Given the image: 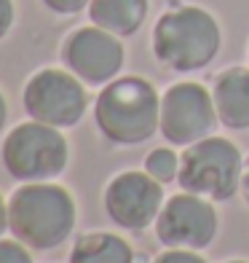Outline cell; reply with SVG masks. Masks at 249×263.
I'll list each match as a JSON object with an SVG mask.
<instances>
[{"label":"cell","mask_w":249,"mask_h":263,"mask_svg":"<svg viewBox=\"0 0 249 263\" xmlns=\"http://www.w3.org/2000/svg\"><path fill=\"white\" fill-rule=\"evenodd\" d=\"M150 46L153 57L166 70L198 73L217 59L222 49V30L206 8L172 0L153 25Z\"/></svg>","instance_id":"cell-1"},{"label":"cell","mask_w":249,"mask_h":263,"mask_svg":"<svg viewBox=\"0 0 249 263\" xmlns=\"http://www.w3.org/2000/svg\"><path fill=\"white\" fill-rule=\"evenodd\" d=\"M78 207L65 185L22 183L8 199V231L35 253L62 247L75 231Z\"/></svg>","instance_id":"cell-2"},{"label":"cell","mask_w":249,"mask_h":263,"mask_svg":"<svg viewBox=\"0 0 249 263\" xmlns=\"http://www.w3.org/2000/svg\"><path fill=\"white\" fill-rule=\"evenodd\" d=\"M161 97L142 76H118L102 86L94 102L99 135L118 148H134L158 132Z\"/></svg>","instance_id":"cell-3"},{"label":"cell","mask_w":249,"mask_h":263,"mask_svg":"<svg viewBox=\"0 0 249 263\" xmlns=\"http://www.w3.org/2000/svg\"><path fill=\"white\" fill-rule=\"evenodd\" d=\"M244 156L236 142L209 135L204 140L185 145L180 153L177 183L182 191L198 194L209 201H228L241 191Z\"/></svg>","instance_id":"cell-4"},{"label":"cell","mask_w":249,"mask_h":263,"mask_svg":"<svg viewBox=\"0 0 249 263\" xmlns=\"http://www.w3.org/2000/svg\"><path fill=\"white\" fill-rule=\"evenodd\" d=\"M0 161L19 183H49L67 170L70 145L62 129L30 118L8 132L0 148Z\"/></svg>","instance_id":"cell-5"},{"label":"cell","mask_w":249,"mask_h":263,"mask_svg":"<svg viewBox=\"0 0 249 263\" xmlns=\"http://www.w3.org/2000/svg\"><path fill=\"white\" fill-rule=\"evenodd\" d=\"M22 105L32 121L49 124L56 129H73L83 121L89 110L86 83L70 70L43 67L32 73L22 91Z\"/></svg>","instance_id":"cell-6"},{"label":"cell","mask_w":249,"mask_h":263,"mask_svg":"<svg viewBox=\"0 0 249 263\" xmlns=\"http://www.w3.org/2000/svg\"><path fill=\"white\" fill-rule=\"evenodd\" d=\"M220 124L217 107L212 100V89L196 81L172 83L161 94L158 132L172 145H193L209 137Z\"/></svg>","instance_id":"cell-7"},{"label":"cell","mask_w":249,"mask_h":263,"mask_svg":"<svg viewBox=\"0 0 249 263\" xmlns=\"http://www.w3.org/2000/svg\"><path fill=\"white\" fill-rule=\"evenodd\" d=\"M59 57L62 65L86 86H108L113 78L121 76L126 49L118 35L97 25H86L73 30L62 41Z\"/></svg>","instance_id":"cell-8"},{"label":"cell","mask_w":249,"mask_h":263,"mask_svg":"<svg viewBox=\"0 0 249 263\" xmlns=\"http://www.w3.org/2000/svg\"><path fill=\"white\" fill-rule=\"evenodd\" d=\"M220 231V215L215 201L182 191L163 201L156 220V236L163 247L206 250Z\"/></svg>","instance_id":"cell-9"},{"label":"cell","mask_w":249,"mask_h":263,"mask_svg":"<svg viewBox=\"0 0 249 263\" xmlns=\"http://www.w3.org/2000/svg\"><path fill=\"white\" fill-rule=\"evenodd\" d=\"M105 212L123 231H145L156 226L163 207V185L148 172L126 170L105 188Z\"/></svg>","instance_id":"cell-10"},{"label":"cell","mask_w":249,"mask_h":263,"mask_svg":"<svg viewBox=\"0 0 249 263\" xmlns=\"http://www.w3.org/2000/svg\"><path fill=\"white\" fill-rule=\"evenodd\" d=\"M212 100L217 118L225 129L246 132L249 129V67L233 65L212 81Z\"/></svg>","instance_id":"cell-11"},{"label":"cell","mask_w":249,"mask_h":263,"mask_svg":"<svg viewBox=\"0 0 249 263\" xmlns=\"http://www.w3.org/2000/svg\"><path fill=\"white\" fill-rule=\"evenodd\" d=\"M150 0H91L89 19L91 25L108 30L118 38H132L145 25Z\"/></svg>","instance_id":"cell-12"},{"label":"cell","mask_w":249,"mask_h":263,"mask_svg":"<svg viewBox=\"0 0 249 263\" xmlns=\"http://www.w3.org/2000/svg\"><path fill=\"white\" fill-rule=\"evenodd\" d=\"M70 263H137L132 245L110 231H94L75 239Z\"/></svg>","instance_id":"cell-13"},{"label":"cell","mask_w":249,"mask_h":263,"mask_svg":"<svg viewBox=\"0 0 249 263\" xmlns=\"http://www.w3.org/2000/svg\"><path fill=\"white\" fill-rule=\"evenodd\" d=\"M145 172L156 177L161 185L174 183L177 175H180V156L172 148H153L145 156Z\"/></svg>","instance_id":"cell-14"},{"label":"cell","mask_w":249,"mask_h":263,"mask_svg":"<svg viewBox=\"0 0 249 263\" xmlns=\"http://www.w3.org/2000/svg\"><path fill=\"white\" fill-rule=\"evenodd\" d=\"M0 263H32L30 247L19 239H0Z\"/></svg>","instance_id":"cell-15"},{"label":"cell","mask_w":249,"mask_h":263,"mask_svg":"<svg viewBox=\"0 0 249 263\" xmlns=\"http://www.w3.org/2000/svg\"><path fill=\"white\" fill-rule=\"evenodd\" d=\"M150 263H209L198 250H182V247H166L163 253H158Z\"/></svg>","instance_id":"cell-16"},{"label":"cell","mask_w":249,"mask_h":263,"mask_svg":"<svg viewBox=\"0 0 249 263\" xmlns=\"http://www.w3.org/2000/svg\"><path fill=\"white\" fill-rule=\"evenodd\" d=\"M40 3L51 11V14H59V16H75L80 14L83 8H89L91 0H40Z\"/></svg>","instance_id":"cell-17"},{"label":"cell","mask_w":249,"mask_h":263,"mask_svg":"<svg viewBox=\"0 0 249 263\" xmlns=\"http://www.w3.org/2000/svg\"><path fill=\"white\" fill-rule=\"evenodd\" d=\"M14 22H16V6H14V0H0V41H3L6 35L11 32Z\"/></svg>","instance_id":"cell-18"},{"label":"cell","mask_w":249,"mask_h":263,"mask_svg":"<svg viewBox=\"0 0 249 263\" xmlns=\"http://www.w3.org/2000/svg\"><path fill=\"white\" fill-rule=\"evenodd\" d=\"M6 231H8V201L0 194V239H3Z\"/></svg>","instance_id":"cell-19"},{"label":"cell","mask_w":249,"mask_h":263,"mask_svg":"<svg viewBox=\"0 0 249 263\" xmlns=\"http://www.w3.org/2000/svg\"><path fill=\"white\" fill-rule=\"evenodd\" d=\"M241 196H244V201L249 204V159L244 164V175H241Z\"/></svg>","instance_id":"cell-20"},{"label":"cell","mask_w":249,"mask_h":263,"mask_svg":"<svg viewBox=\"0 0 249 263\" xmlns=\"http://www.w3.org/2000/svg\"><path fill=\"white\" fill-rule=\"evenodd\" d=\"M6 121H8V102L3 97V91H0V132L6 129Z\"/></svg>","instance_id":"cell-21"},{"label":"cell","mask_w":249,"mask_h":263,"mask_svg":"<svg viewBox=\"0 0 249 263\" xmlns=\"http://www.w3.org/2000/svg\"><path fill=\"white\" fill-rule=\"evenodd\" d=\"M225 263H249V260H225Z\"/></svg>","instance_id":"cell-22"}]
</instances>
